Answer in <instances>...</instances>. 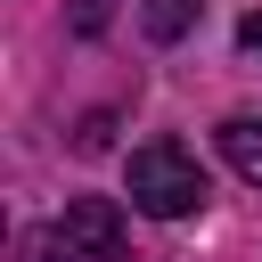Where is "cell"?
<instances>
[{"label": "cell", "mask_w": 262, "mask_h": 262, "mask_svg": "<svg viewBox=\"0 0 262 262\" xmlns=\"http://www.w3.org/2000/svg\"><path fill=\"white\" fill-rule=\"evenodd\" d=\"M237 41H246V49H254V57H262V8H254V16H246V25H237Z\"/></svg>", "instance_id": "cell-5"}, {"label": "cell", "mask_w": 262, "mask_h": 262, "mask_svg": "<svg viewBox=\"0 0 262 262\" xmlns=\"http://www.w3.org/2000/svg\"><path fill=\"white\" fill-rule=\"evenodd\" d=\"M221 156H229L237 180L262 188V115H229V123H221Z\"/></svg>", "instance_id": "cell-3"}, {"label": "cell", "mask_w": 262, "mask_h": 262, "mask_svg": "<svg viewBox=\"0 0 262 262\" xmlns=\"http://www.w3.org/2000/svg\"><path fill=\"white\" fill-rule=\"evenodd\" d=\"M123 188H131V205H139V213L180 221V213H196V205H205V164H196L180 139H147V147H131Z\"/></svg>", "instance_id": "cell-1"}, {"label": "cell", "mask_w": 262, "mask_h": 262, "mask_svg": "<svg viewBox=\"0 0 262 262\" xmlns=\"http://www.w3.org/2000/svg\"><path fill=\"white\" fill-rule=\"evenodd\" d=\"M196 16H205V0H147V8H139V33H147V41H180Z\"/></svg>", "instance_id": "cell-4"}, {"label": "cell", "mask_w": 262, "mask_h": 262, "mask_svg": "<svg viewBox=\"0 0 262 262\" xmlns=\"http://www.w3.org/2000/svg\"><path fill=\"white\" fill-rule=\"evenodd\" d=\"M41 262H139L131 229H123V205L115 196H74L41 229Z\"/></svg>", "instance_id": "cell-2"}]
</instances>
